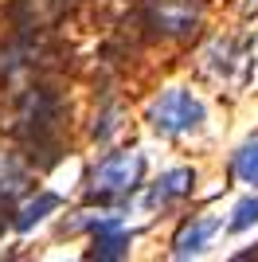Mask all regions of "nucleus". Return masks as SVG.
I'll list each match as a JSON object with an SVG mask.
<instances>
[{
	"label": "nucleus",
	"mask_w": 258,
	"mask_h": 262,
	"mask_svg": "<svg viewBox=\"0 0 258 262\" xmlns=\"http://www.w3.org/2000/svg\"><path fill=\"white\" fill-rule=\"evenodd\" d=\"M200 121H204V102L192 98L188 90H164L161 98L149 106V125L153 133H161V137H184V133L200 129Z\"/></svg>",
	"instance_id": "obj_1"
},
{
	"label": "nucleus",
	"mask_w": 258,
	"mask_h": 262,
	"mask_svg": "<svg viewBox=\"0 0 258 262\" xmlns=\"http://www.w3.org/2000/svg\"><path fill=\"white\" fill-rule=\"evenodd\" d=\"M141 172H145V157L137 149H125V153H110L106 161L90 172V192L94 196H125L141 184Z\"/></svg>",
	"instance_id": "obj_2"
},
{
	"label": "nucleus",
	"mask_w": 258,
	"mask_h": 262,
	"mask_svg": "<svg viewBox=\"0 0 258 262\" xmlns=\"http://www.w3.org/2000/svg\"><path fill=\"white\" fill-rule=\"evenodd\" d=\"M145 16L161 35H192L200 24V0H145Z\"/></svg>",
	"instance_id": "obj_3"
},
{
	"label": "nucleus",
	"mask_w": 258,
	"mask_h": 262,
	"mask_svg": "<svg viewBox=\"0 0 258 262\" xmlns=\"http://www.w3.org/2000/svg\"><path fill=\"white\" fill-rule=\"evenodd\" d=\"M192 188H196V172L192 168H172V172H164L161 180L145 192V208H168V204L184 200Z\"/></svg>",
	"instance_id": "obj_4"
},
{
	"label": "nucleus",
	"mask_w": 258,
	"mask_h": 262,
	"mask_svg": "<svg viewBox=\"0 0 258 262\" xmlns=\"http://www.w3.org/2000/svg\"><path fill=\"white\" fill-rule=\"evenodd\" d=\"M219 227H223V219H219V215H204V219H192V223H184L180 235L172 239V254H176V258L200 254V251L207 247V239H211Z\"/></svg>",
	"instance_id": "obj_5"
},
{
	"label": "nucleus",
	"mask_w": 258,
	"mask_h": 262,
	"mask_svg": "<svg viewBox=\"0 0 258 262\" xmlns=\"http://www.w3.org/2000/svg\"><path fill=\"white\" fill-rule=\"evenodd\" d=\"M129 243H133V231H125L118 219H106L94 235V247H90V258L98 262H114V258H125L129 254Z\"/></svg>",
	"instance_id": "obj_6"
},
{
	"label": "nucleus",
	"mask_w": 258,
	"mask_h": 262,
	"mask_svg": "<svg viewBox=\"0 0 258 262\" xmlns=\"http://www.w3.org/2000/svg\"><path fill=\"white\" fill-rule=\"evenodd\" d=\"M59 208V196L55 192H39L35 200H28L20 211H16V219H12V227L16 231H32L35 223H43V219L51 215V211Z\"/></svg>",
	"instance_id": "obj_7"
},
{
	"label": "nucleus",
	"mask_w": 258,
	"mask_h": 262,
	"mask_svg": "<svg viewBox=\"0 0 258 262\" xmlns=\"http://www.w3.org/2000/svg\"><path fill=\"white\" fill-rule=\"evenodd\" d=\"M231 168H235V176L243 180V184H258V133H254V137H250V141L235 153Z\"/></svg>",
	"instance_id": "obj_8"
},
{
	"label": "nucleus",
	"mask_w": 258,
	"mask_h": 262,
	"mask_svg": "<svg viewBox=\"0 0 258 262\" xmlns=\"http://www.w3.org/2000/svg\"><path fill=\"white\" fill-rule=\"evenodd\" d=\"M258 223V196H250V200H243L235 211H231V223L227 227L231 231H247V227H254Z\"/></svg>",
	"instance_id": "obj_9"
},
{
	"label": "nucleus",
	"mask_w": 258,
	"mask_h": 262,
	"mask_svg": "<svg viewBox=\"0 0 258 262\" xmlns=\"http://www.w3.org/2000/svg\"><path fill=\"white\" fill-rule=\"evenodd\" d=\"M250 8H258V0H250Z\"/></svg>",
	"instance_id": "obj_10"
}]
</instances>
